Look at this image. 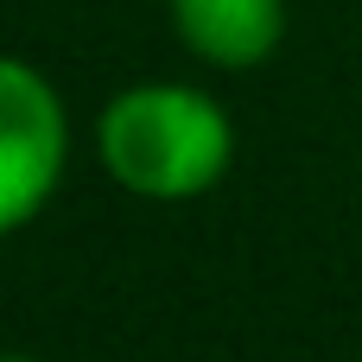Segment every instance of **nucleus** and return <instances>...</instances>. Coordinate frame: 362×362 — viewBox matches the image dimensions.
<instances>
[{"mask_svg":"<svg viewBox=\"0 0 362 362\" xmlns=\"http://www.w3.org/2000/svg\"><path fill=\"white\" fill-rule=\"evenodd\" d=\"M102 172L140 204H191L235 165V121L197 83H127L95 121Z\"/></svg>","mask_w":362,"mask_h":362,"instance_id":"obj_1","label":"nucleus"},{"mask_svg":"<svg viewBox=\"0 0 362 362\" xmlns=\"http://www.w3.org/2000/svg\"><path fill=\"white\" fill-rule=\"evenodd\" d=\"M70 115L57 83L32 57L0 64V229L19 235L64 185Z\"/></svg>","mask_w":362,"mask_h":362,"instance_id":"obj_2","label":"nucleus"},{"mask_svg":"<svg viewBox=\"0 0 362 362\" xmlns=\"http://www.w3.org/2000/svg\"><path fill=\"white\" fill-rule=\"evenodd\" d=\"M178 45L210 70H255L286 38V0H165Z\"/></svg>","mask_w":362,"mask_h":362,"instance_id":"obj_3","label":"nucleus"},{"mask_svg":"<svg viewBox=\"0 0 362 362\" xmlns=\"http://www.w3.org/2000/svg\"><path fill=\"white\" fill-rule=\"evenodd\" d=\"M6 362H38V356H6Z\"/></svg>","mask_w":362,"mask_h":362,"instance_id":"obj_4","label":"nucleus"}]
</instances>
